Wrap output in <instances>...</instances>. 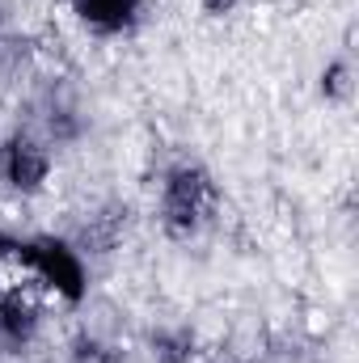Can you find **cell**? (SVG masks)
<instances>
[{
	"mask_svg": "<svg viewBox=\"0 0 359 363\" xmlns=\"http://www.w3.org/2000/svg\"><path fill=\"white\" fill-rule=\"evenodd\" d=\"M34 325H38V317H34L30 304H21V296H9V300L0 304V338H4V342H13V347L30 342Z\"/></svg>",
	"mask_w": 359,
	"mask_h": 363,
	"instance_id": "cell-4",
	"label": "cell"
},
{
	"mask_svg": "<svg viewBox=\"0 0 359 363\" xmlns=\"http://www.w3.org/2000/svg\"><path fill=\"white\" fill-rule=\"evenodd\" d=\"M211 207V182L199 169H178L165 182V228L174 237H190Z\"/></svg>",
	"mask_w": 359,
	"mask_h": 363,
	"instance_id": "cell-1",
	"label": "cell"
},
{
	"mask_svg": "<svg viewBox=\"0 0 359 363\" xmlns=\"http://www.w3.org/2000/svg\"><path fill=\"white\" fill-rule=\"evenodd\" d=\"M77 13L101 34H118L140 17V0H72Z\"/></svg>",
	"mask_w": 359,
	"mask_h": 363,
	"instance_id": "cell-3",
	"label": "cell"
},
{
	"mask_svg": "<svg viewBox=\"0 0 359 363\" xmlns=\"http://www.w3.org/2000/svg\"><path fill=\"white\" fill-rule=\"evenodd\" d=\"M47 178V152L30 135H13L0 148V182L13 190H38Z\"/></svg>",
	"mask_w": 359,
	"mask_h": 363,
	"instance_id": "cell-2",
	"label": "cell"
}]
</instances>
